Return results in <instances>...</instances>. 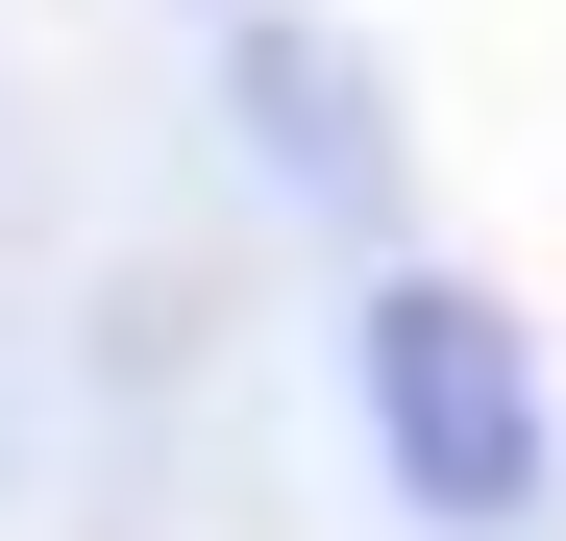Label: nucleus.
<instances>
[{
  "label": "nucleus",
  "mask_w": 566,
  "mask_h": 541,
  "mask_svg": "<svg viewBox=\"0 0 566 541\" xmlns=\"http://www.w3.org/2000/svg\"><path fill=\"white\" fill-rule=\"evenodd\" d=\"M345 443L395 468L419 541H542V492H566L542 320L493 296V270H369L345 296Z\"/></svg>",
  "instance_id": "1"
},
{
  "label": "nucleus",
  "mask_w": 566,
  "mask_h": 541,
  "mask_svg": "<svg viewBox=\"0 0 566 541\" xmlns=\"http://www.w3.org/2000/svg\"><path fill=\"white\" fill-rule=\"evenodd\" d=\"M222 124L271 148V198H296V222H395V198H419V172H395V99H369V50H321L296 0H247V25H222Z\"/></svg>",
  "instance_id": "2"
}]
</instances>
